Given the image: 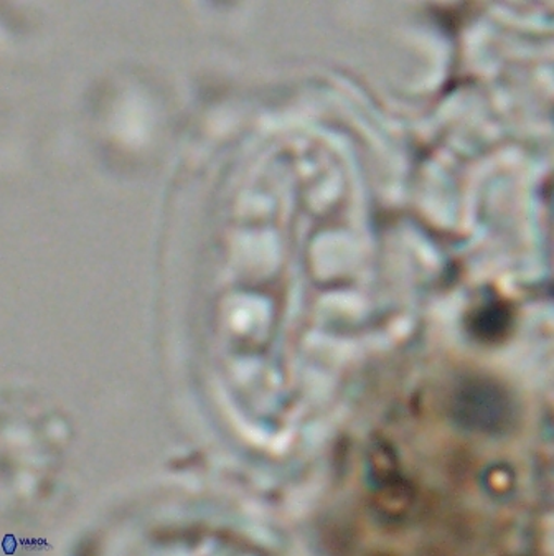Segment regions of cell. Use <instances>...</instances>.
Returning a JSON list of instances; mask_svg holds the SVG:
<instances>
[{"mask_svg":"<svg viewBox=\"0 0 554 556\" xmlns=\"http://www.w3.org/2000/svg\"><path fill=\"white\" fill-rule=\"evenodd\" d=\"M451 409L454 421L474 433L503 434L517 419L511 393L487 378L464 381L452 399Z\"/></svg>","mask_w":554,"mask_h":556,"instance_id":"obj_1","label":"cell"},{"mask_svg":"<svg viewBox=\"0 0 554 556\" xmlns=\"http://www.w3.org/2000/svg\"><path fill=\"white\" fill-rule=\"evenodd\" d=\"M496 306L499 304H493V306L486 307L477 314L476 320H474L477 336H483L490 340L505 332L508 323H511V314Z\"/></svg>","mask_w":554,"mask_h":556,"instance_id":"obj_2","label":"cell"}]
</instances>
